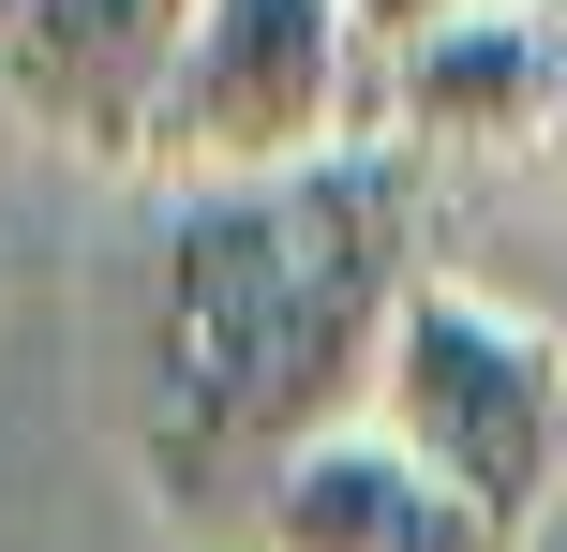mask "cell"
Instances as JSON below:
<instances>
[{"label":"cell","instance_id":"obj_8","mask_svg":"<svg viewBox=\"0 0 567 552\" xmlns=\"http://www.w3.org/2000/svg\"><path fill=\"white\" fill-rule=\"evenodd\" d=\"M538 15H553V30H567V0H538Z\"/></svg>","mask_w":567,"mask_h":552},{"label":"cell","instance_id":"obj_1","mask_svg":"<svg viewBox=\"0 0 567 552\" xmlns=\"http://www.w3.org/2000/svg\"><path fill=\"white\" fill-rule=\"evenodd\" d=\"M433 165L389 135L284 179H209L150 269V478L165 508H255L313 434L373 404L389 314L433 284Z\"/></svg>","mask_w":567,"mask_h":552},{"label":"cell","instance_id":"obj_9","mask_svg":"<svg viewBox=\"0 0 567 552\" xmlns=\"http://www.w3.org/2000/svg\"><path fill=\"white\" fill-rule=\"evenodd\" d=\"M553 165H567V119H553Z\"/></svg>","mask_w":567,"mask_h":552},{"label":"cell","instance_id":"obj_7","mask_svg":"<svg viewBox=\"0 0 567 552\" xmlns=\"http://www.w3.org/2000/svg\"><path fill=\"white\" fill-rule=\"evenodd\" d=\"M359 15V45L389 60V45H419V30H449V15H478V0H343Z\"/></svg>","mask_w":567,"mask_h":552},{"label":"cell","instance_id":"obj_2","mask_svg":"<svg viewBox=\"0 0 567 552\" xmlns=\"http://www.w3.org/2000/svg\"><path fill=\"white\" fill-rule=\"evenodd\" d=\"M373 434L403 448V464H433L478 523H538V493L567 478V344L538 314H508V299L449 284L433 269L419 299L389 314V358H373Z\"/></svg>","mask_w":567,"mask_h":552},{"label":"cell","instance_id":"obj_5","mask_svg":"<svg viewBox=\"0 0 567 552\" xmlns=\"http://www.w3.org/2000/svg\"><path fill=\"white\" fill-rule=\"evenodd\" d=\"M567 119V30L538 0H478V15L419 30L373 60V135L419 165H478V149H553Z\"/></svg>","mask_w":567,"mask_h":552},{"label":"cell","instance_id":"obj_4","mask_svg":"<svg viewBox=\"0 0 567 552\" xmlns=\"http://www.w3.org/2000/svg\"><path fill=\"white\" fill-rule=\"evenodd\" d=\"M179 45H195V0H0V105L45 149L150 165Z\"/></svg>","mask_w":567,"mask_h":552},{"label":"cell","instance_id":"obj_3","mask_svg":"<svg viewBox=\"0 0 567 552\" xmlns=\"http://www.w3.org/2000/svg\"><path fill=\"white\" fill-rule=\"evenodd\" d=\"M359 135H373V45L343 0H195V45H179L165 119H150V165L179 195L329 165Z\"/></svg>","mask_w":567,"mask_h":552},{"label":"cell","instance_id":"obj_6","mask_svg":"<svg viewBox=\"0 0 567 552\" xmlns=\"http://www.w3.org/2000/svg\"><path fill=\"white\" fill-rule=\"evenodd\" d=\"M255 538L269 552H508V523H478V508H463L433 464H403L373 418L313 434L299 464L269 478V493H255Z\"/></svg>","mask_w":567,"mask_h":552}]
</instances>
